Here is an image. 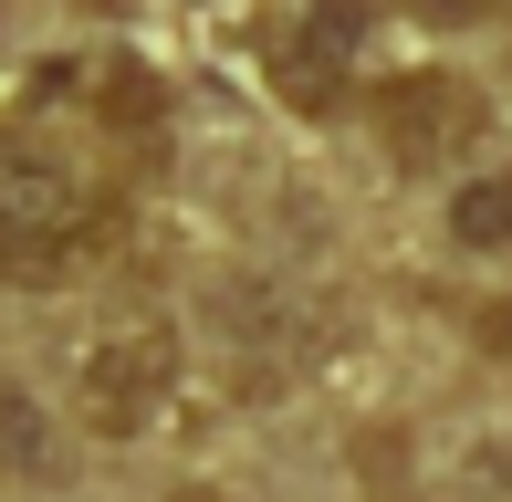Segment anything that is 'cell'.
I'll use <instances>...</instances> for the list:
<instances>
[{
  "label": "cell",
  "instance_id": "6da1fadb",
  "mask_svg": "<svg viewBox=\"0 0 512 502\" xmlns=\"http://www.w3.org/2000/svg\"><path fill=\"white\" fill-rule=\"evenodd\" d=\"M115 189L84 147H53V136H11L0 147V262H63L105 231Z\"/></svg>",
  "mask_w": 512,
  "mask_h": 502
},
{
  "label": "cell",
  "instance_id": "7a4b0ae2",
  "mask_svg": "<svg viewBox=\"0 0 512 502\" xmlns=\"http://www.w3.org/2000/svg\"><path fill=\"white\" fill-rule=\"evenodd\" d=\"M251 53H262L272 95H283L293 116H335V105L366 84L377 11H366V0H262V32H251Z\"/></svg>",
  "mask_w": 512,
  "mask_h": 502
},
{
  "label": "cell",
  "instance_id": "3957f363",
  "mask_svg": "<svg viewBox=\"0 0 512 502\" xmlns=\"http://www.w3.org/2000/svg\"><path fill=\"white\" fill-rule=\"evenodd\" d=\"M178 398V335L168 325H95L74 346V419L95 440H136Z\"/></svg>",
  "mask_w": 512,
  "mask_h": 502
},
{
  "label": "cell",
  "instance_id": "277c9868",
  "mask_svg": "<svg viewBox=\"0 0 512 502\" xmlns=\"http://www.w3.org/2000/svg\"><path fill=\"white\" fill-rule=\"evenodd\" d=\"M377 136H387V157L418 168V178H429V168H460V157L481 147V84L418 63V74H398L377 95Z\"/></svg>",
  "mask_w": 512,
  "mask_h": 502
},
{
  "label": "cell",
  "instance_id": "5b68a950",
  "mask_svg": "<svg viewBox=\"0 0 512 502\" xmlns=\"http://www.w3.org/2000/svg\"><path fill=\"white\" fill-rule=\"evenodd\" d=\"M450 231H460V251H512V168H481L450 199Z\"/></svg>",
  "mask_w": 512,
  "mask_h": 502
},
{
  "label": "cell",
  "instance_id": "8992f818",
  "mask_svg": "<svg viewBox=\"0 0 512 502\" xmlns=\"http://www.w3.org/2000/svg\"><path fill=\"white\" fill-rule=\"evenodd\" d=\"M418 21H481V11H502V0H408Z\"/></svg>",
  "mask_w": 512,
  "mask_h": 502
},
{
  "label": "cell",
  "instance_id": "52a82bcc",
  "mask_svg": "<svg viewBox=\"0 0 512 502\" xmlns=\"http://www.w3.org/2000/svg\"><path fill=\"white\" fill-rule=\"evenodd\" d=\"M189 502H209V492H189Z\"/></svg>",
  "mask_w": 512,
  "mask_h": 502
}]
</instances>
